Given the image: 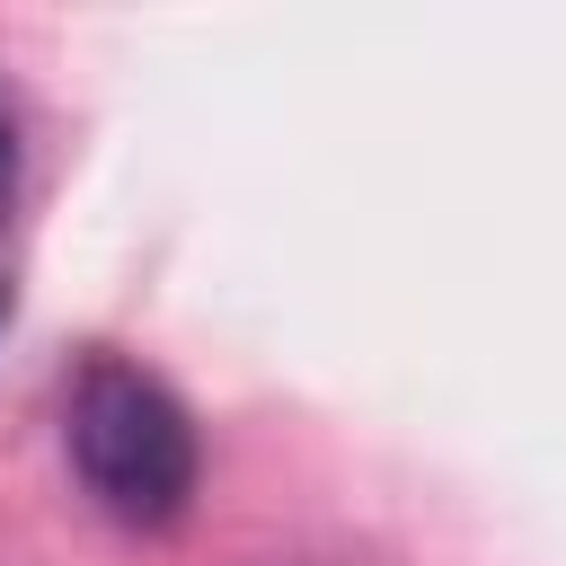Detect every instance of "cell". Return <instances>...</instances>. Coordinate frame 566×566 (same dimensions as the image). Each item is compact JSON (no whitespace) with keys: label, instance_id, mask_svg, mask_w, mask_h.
<instances>
[{"label":"cell","instance_id":"obj_1","mask_svg":"<svg viewBox=\"0 0 566 566\" xmlns=\"http://www.w3.org/2000/svg\"><path fill=\"white\" fill-rule=\"evenodd\" d=\"M62 442H71L80 486L97 495V513H115L124 531H168L195 504L203 451H195L186 407L115 354L80 363V380L62 398Z\"/></svg>","mask_w":566,"mask_h":566},{"label":"cell","instance_id":"obj_2","mask_svg":"<svg viewBox=\"0 0 566 566\" xmlns=\"http://www.w3.org/2000/svg\"><path fill=\"white\" fill-rule=\"evenodd\" d=\"M9 168H18V150H9V124H0V212H9Z\"/></svg>","mask_w":566,"mask_h":566},{"label":"cell","instance_id":"obj_3","mask_svg":"<svg viewBox=\"0 0 566 566\" xmlns=\"http://www.w3.org/2000/svg\"><path fill=\"white\" fill-rule=\"evenodd\" d=\"M0 310H9V283H0Z\"/></svg>","mask_w":566,"mask_h":566}]
</instances>
